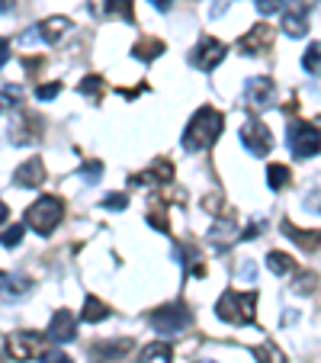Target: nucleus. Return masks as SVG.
<instances>
[{
  "label": "nucleus",
  "instance_id": "nucleus-1",
  "mask_svg": "<svg viewBox=\"0 0 321 363\" xmlns=\"http://www.w3.org/2000/svg\"><path fill=\"white\" fill-rule=\"evenodd\" d=\"M222 125L225 119L215 106H199L184 129V151H205L209 145H215V138L222 135Z\"/></svg>",
  "mask_w": 321,
  "mask_h": 363
},
{
  "label": "nucleus",
  "instance_id": "nucleus-2",
  "mask_svg": "<svg viewBox=\"0 0 321 363\" xmlns=\"http://www.w3.org/2000/svg\"><path fill=\"white\" fill-rule=\"evenodd\" d=\"M215 315L228 325H254L257 322V293H235L225 289L215 302Z\"/></svg>",
  "mask_w": 321,
  "mask_h": 363
},
{
  "label": "nucleus",
  "instance_id": "nucleus-3",
  "mask_svg": "<svg viewBox=\"0 0 321 363\" xmlns=\"http://www.w3.org/2000/svg\"><path fill=\"white\" fill-rule=\"evenodd\" d=\"M62 219H64V203L62 199L58 196H39L26 209V222H23V225L33 228L35 235H52Z\"/></svg>",
  "mask_w": 321,
  "mask_h": 363
},
{
  "label": "nucleus",
  "instance_id": "nucleus-4",
  "mask_svg": "<svg viewBox=\"0 0 321 363\" xmlns=\"http://www.w3.org/2000/svg\"><path fill=\"white\" fill-rule=\"evenodd\" d=\"M286 145L295 158H315L321 151V132L305 119H293L286 132Z\"/></svg>",
  "mask_w": 321,
  "mask_h": 363
},
{
  "label": "nucleus",
  "instance_id": "nucleus-5",
  "mask_svg": "<svg viewBox=\"0 0 321 363\" xmlns=\"http://www.w3.org/2000/svg\"><path fill=\"white\" fill-rule=\"evenodd\" d=\"M151 328L157 331V335H180L184 328H190V322H193V315L186 312V306H180V302H171V306H161V308H154L151 312Z\"/></svg>",
  "mask_w": 321,
  "mask_h": 363
},
{
  "label": "nucleus",
  "instance_id": "nucleus-6",
  "mask_svg": "<svg viewBox=\"0 0 321 363\" xmlns=\"http://www.w3.org/2000/svg\"><path fill=\"white\" fill-rule=\"evenodd\" d=\"M45 344L48 337H42L39 331H16L7 337V354L13 360H33V357H45Z\"/></svg>",
  "mask_w": 321,
  "mask_h": 363
},
{
  "label": "nucleus",
  "instance_id": "nucleus-7",
  "mask_svg": "<svg viewBox=\"0 0 321 363\" xmlns=\"http://www.w3.org/2000/svg\"><path fill=\"white\" fill-rule=\"evenodd\" d=\"M228 55V45L219 39H212V35H205V39H199V45L193 48V55H190V65L199 71H212V68H219L222 62H225Z\"/></svg>",
  "mask_w": 321,
  "mask_h": 363
},
{
  "label": "nucleus",
  "instance_id": "nucleus-8",
  "mask_svg": "<svg viewBox=\"0 0 321 363\" xmlns=\"http://www.w3.org/2000/svg\"><path fill=\"white\" fill-rule=\"evenodd\" d=\"M241 145L251 151L254 158H264V155H270V148H274V135H270V129H266L264 123L251 119V123H244V129H241Z\"/></svg>",
  "mask_w": 321,
  "mask_h": 363
},
{
  "label": "nucleus",
  "instance_id": "nucleus-9",
  "mask_svg": "<svg viewBox=\"0 0 321 363\" xmlns=\"http://www.w3.org/2000/svg\"><path fill=\"white\" fill-rule=\"evenodd\" d=\"M274 96H276V87L270 77H251L244 84V100L251 103L254 110H270L274 106Z\"/></svg>",
  "mask_w": 321,
  "mask_h": 363
},
{
  "label": "nucleus",
  "instance_id": "nucleus-10",
  "mask_svg": "<svg viewBox=\"0 0 321 363\" xmlns=\"http://www.w3.org/2000/svg\"><path fill=\"white\" fill-rule=\"evenodd\" d=\"M77 337V318L74 312H68V308H58L55 315H52V322H48V341L55 344H68Z\"/></svg>",
  "mask_w": 321,
  "mask_h": 363
},
{
  "label": "nucleus",
  "instance_id": "nucleus-11",
  "mask_svg": "<svg viewBox=\"0 0 321 363\" xmlns=\"http://www.w3.org/2000/svg\"><path fill=\"white\" fill-rule=\"evenodd\" d=\"M270 42H274V29L266 26V23H260V26L247 29V33L238 39V52L241 55H260V52L270 48Z\"/></svg>",
  "mask_w": 321,
  "mask_h": 363
},
{
  "label": "nucleus",
  "instance_id": "nucleus-12",
  "mask_svg": "<svg viewBox=\"0 0 321 363\" xmlns=\"http://www.w3.org/2000/svg\"><path fill=\"white\" fill-rule=\"evenodd\" d=\"M132 184H138V186H148V184H171L174 180V164L167 158H157L154 164L148 167V171H142V174H132Z\"/></svg>",
  "mask_w": 321,
  "mask_h": 363
},
{
  "label": "nucleus",
  "instance_id": "nucleus-13",
  "mask_svg": "<svg viewBox=\"0 0 321 363\" xmlns=\"http://www.w3.org/2000/svg\"><path fill=\"white\" fill-rule=\"evenodd\" d=\"M132 337H116V341H103V344H96L94 350H90V354L96 357V360H106V363H123L125 357H129V350H132Z\"/></svg>",
  "mask_w": 321,
  "mask_h": 363
},
{
  "label": "nucleus",
  "instance_id": "nucleus-14",
  "mask_svg": "<svg viewBox=\"0 0 321 363\" xmlns=\"http://www.w3.org/2000/svg\"><path fill=\"white\" fill-rule=\"evenodd\" d=\"M283 29H286L293 39L305 35V29H308V7L302 4V0H295L289 10H283Z\"/></svg>",
  "mask_w": 321,
  "mask_h": 363
},
{
  "label": "nucleus",
  "instance_id": "nucleus-15",
  "mask_svg": "<svg viewBox=\"0 0 321 363\" xmlns=\"http://www.w3.org/2000/svg\"><path fill=\"white\" fill-rule=\"evenodd\" d=\"M39 39L48 42V45H58V42L64 39V35L71 33V20L68 16H48L45 23H39Z\"/></svg>",
  "mask_w": 321,
  "mask_h": 363
},
{
  "label": "nucleus",
  "instance_id": "nucleus-16",
  "mask_svg": "<svg viewBox=\"0 0 321 363\" xmlns=\"http://www.w3.org/2000/svg\"><path fill=\"white\" fill-rule=\"evenodd\" d=\"M13 184L16 186H39V184H45V164H42L39 158H26V164L16 167Z\"/></svg>",
  "mask_w": 321,
  "mask_h": 363
},
{
  "label": "nucleus",
  "instance_id": "nucleus-17",
  "mask_svg": "<svg viewBox=\"0 0 321 363\" xmlns=\"http://www.w3.org/2000/svg\"><path fill=\"white\" fill-rule=\"evenodd\" d=\"M283 235H286L289 241H295V245L302 247V251H315V247L321 245V235L318 232H305V228H295L289 219H283Z\"/></svg>",
  "mask_w": 321,
  "mask_h": 363
},
{
  "label": "nucleus",
  "instance_id": "nucleus-18",
  "mask_svg": "<svg viewBox=\"0 0 321 363\" xmlns=\"http://www.w3.org/2000/svg\"><path fill=\"white\" fill-rule=\"evenodd\" d=\"M235 235H238V228H235V219H232V216H228V219H219L215 225L209 228V241L219 247V251H225V247L232 245Z\"/></svg>",
  "mask_w": 321,
  "mask_h": 363
},
{
  "label": "nucleus",
  "instance_id": "nucleus-19",
  "mask_svg": "<svg viewBox=\"0 0 321 363\" xmlns=\"http://www.w3.org/2000/svg\"><path fill=\"white\" fill-rule=\"evenodd\" d=\"M132 55L138 58V62H154L157 55H164V42L161 39H138L135 45H132Z\"/></svg>",
  "mask_w": 321,
  "mask_h": 363
},
{
  "label": "nucleus",
  "instance_id": "nucleus-20",
  "mask_svg": "<svg viewBox=\"0 0 321 363\" xmlns=\"http://www.w3.org/2000/svg\"><path fill=\"white\" fill-rule=\"evenodd\" d=\"M174 357V347L167 341H154L142 350V363H171Z\"/></svg>",
  "mask_w": 321,
  "mask_h": 363
},
{
  "label": "nucleus",
  "instance_id": "nucleus-21",
  "mask_svg": "<svg viewBox=\"0 0 321 363\" xmlns=\"http://www.w3.org/2000/svg\"><path fill=\"white\" fill-rule=\"evenodd\" d=\"M103 16H119V20H125V23H135L132 0H103Z\"/></svg>",
  "mask_w": 321,
  "mask_h": 363
},
{
  "label": "nucleus",
  "instance_id": "nucleus-22",
  "mask_svg": "<svg viewBox=\"0 0 321 363\" xmlns=\"http://www.w3.org/2000/svg\"><path fill=\"white\" fill-rule=\"evenodd\" d=\"M266 267L274 270L276 277H289V274H295V261L289 257V254H283V251H270V254H266Z\"/></svg>",
  "mask_w": 321,
  "mask_h": 363
},
{
  "label": "nucleus",
  "instance_id": "nucleus-23",
  "mask_svg": "<svg viewBox=\"0 0 321 363\" xmlns=\"http://www.w3.org/2000/svg\"><path fill=\"white\" fill-rule=\"evenodd\" d=\"M254 360H257V363H286V354H283V350L276 347L270 337H266L260 347H254Z\"/></svg>",
  "mask_w": 321,
  "mask_h": 363
},
{
  "label": "nucleus",
  "instance_id": "nucleus-24",
  "mask_svg": "<svg viewBox=\"0 0 321 363\" xmlns=\"http://www.w3.org/2000/svg\"><path fill=\"white\" fill-rule=\"evenodd\" d=\"M106 315H110V308H106V302H100L96 296H87V299H84V312H81L84 322H103Z\"/></svg>",
  "mask_w": 321,
  "mask_h": 363
},
{
  "label": "nucleus",
  "instance_id": "nucleus-25",
  "mask_svg": "<svg viewBox=\"0 0 321 363\" xmlns=\"http://www.w3.org/2000/svg\"><path fill=\"white\" fill-rule=\"evenodd\" d=\"M289 180H293L289 167H283V164L266 167V184H270V190H283V186H289Z\"/></svg>",
  "mask_w": 321,
  "mask_h": 363
},
{
  "label": "nucleus",
  "instance_id": "nucleus-26",
  "mask_svg": "<svg viewBox=\"0 0 321 363\" xmlns=\"http://www.w3.org/2000/svg\"><path fill=\"white\" fill-rule=\"evenodd\" d=\"M302 68H305L308 74L321 77V42H312V45H308V52L302 55Z\"/></svg>",
  "mask_w": 321,
  "mask_h": 363
},
{
  "label": "nucleus",
  "instance_id": "nucleus-27",
  "mask_svg": "<svg viewBox=\"0 0 321 363\" xmlns=\"http://www.w3.org/2000/svg\"><path fill=\"white\" fill-rule=\"evenodd\" d=\"M29 289V280L26 277H10V274H0V293L7 296H20Z\"/></svg>",
  "mask_w": 321,
  "mask_h": 363
},
{
  "label": "nucleus",
  "instance_id": "nucleus-28",
  "mask_svg": "<svg viewBox=\"0 0 321 363\" xmlns=\"http://www.w3.org/2000/svg\"><path fill=\"white\" fill-rule=\"evenodd\" d=\"M103 90H106V84H103L100 74H87V77L81 81V94H87L90 100H100Z\"/></svg>",
  "mask_w": 321,
  "mask_h": 363
},
{
  "label": "nucleus",
  "instance_id": "nucleus-29",
  "mask_svg": "<svg viewBox=\"0 0 321 363\" xmlns=\"http://www.w3.org/2000/svg\"><path fill=\"white\" fill-rule=\"evenodd\" d=\"M148 225H154L161 235H171V222H167V209H164V206H151Z\"/></svg>",
  "mask_w": 321,
  "mask_h": 363
},
{
  "label": "nucleus",
  "instance_id": "nucleus-30",
  "mask_svg": "<svg viewBox=\"0 0 321 363\" xmlns=\"http://www.w3.org/2000/svg\"><path fill=\"white\" fill-rule=\"evenodd\" d=\"M23 232H26V225H10L0 232V245L4 247H16L23 241Z\"/></svg>",
  "mask_w": 321,
  "mask_h": 363
},
{
  "label": "nucleus",
  "instance_id": "nucleus-31",
  "mask_svg": "<svg viewBox=\"0 0 321 363\" xmlns=\"http://www.w3.org/2000/svg\"><path fill=\"white\" fill-rule=\"evenodd\" d=\"M20 96H23V90L16 87V84H7V87L0 90V106H4V110H7V106H16Z\"/></svg>",
  "mask_w": 321,
  "mask_h": 363
},
{
  "label": "nucleus",
  "instance_id": "nucleus-32",
  "mask_svg": "<svg viewBox=\"0 0 321 363\" xmlns=\"http://www.w3.org/2000/svg\"><path fill=\"white\" fill-rule=\"evenodd\" d=\"M77 174H81L87 184H96V177L103 174V161H87V164H81V171Z\"/></svg>",
  "mask_w": 321,
  "mask_h": 363
},
{
  "label": "nucleus",
  "instance_id": "nucleus-33",
  "mask_svg": "<svg viewBox=\"0 0 321 363\" xmlns=\"http://www.w3.org/2000/svg\"><path fill=\"white\" fill-rule=\"evenodd\" d=\"M315 283H318V277H315V274H299V277H295V283H293V289H295V293H312Z\"/></svg>",
  "mask_w": 321,
  "mask_h": 363
},
{
  "label": "nucleus",
  "instance_id": "nucleus-34",
  "mask_svg": "<svg viewBox=\"0 0 321 363\" xmlns=\"http://www.w3.org/2000/svg\"><path fill=\"white\" fill-rule=\"evenodd\" d=\"M129 206V196L125 193H110V196H103V209H125Z\"/></svg>",
  "mask_w": 321,
  "mask_h": 363
},
{
  "label": "nucleus",
  "instance_id": "nucleus-35",
  "mask_svg": "<svg viewBox=\"0 0 321 363\" xmlns=\"http://www.w3.org/2000/svg\"><path fill=\"white\" fill-rule=\"evenodd\" d=\"M58 94H62V84H42V87L35 90V96H39V100H55Z\"/></svg>",
  "mask_w": 321,
  "mask_h": 363
},
{
  "label": "nucleus",
  "instance_id": "nucleus-36",
  "mask_svg": "<svg viewBox=\"0 0 321 363\" xmlns=\"http://www.w3.org/2000/svg\"><path fill=\"white\" fill-rule=\"evenodd\" d=\"M283 7V0H257V10L260 13H276Z\"/></svg>",
  "mask_w": 321,
  "mask_h": 363
},
{
  "label": "nucleus",
  "instance_id": "nucleus-37",
  "mask_svg": "<svg viewBox=\"0 0 321 363\" xmlns=\"http://www.w3.org/2000/svg\"><path fill=\"white\" fill-rule=\"evenodd\" d=\"M260 232H264V222H251V225H247V232L241 235V238H244V241H251V238H260Z\"/></svg>",
  "mask_w": 321,
  "mask_h": 363
},
{
  "label": "nucleus",
  "instance_id": "nucleus-38",
  "mask_svg": "<svg viewBox=\"0 0 321 363\" xmlns=\"http://www.w3.org/2000/svg\"><path fill=\"white\" fill-rule=\"evenodd\" d=\"M45 363H74L68 354H62V350H52V354H45Z\"/></svg>",
  "mask_w": 321,
  "mask_h": 363
},
{
  "label": "nucleus",
  "instance_id": "nucleus-39",
  "mask_svg": "<svg viewBox=\"0 0 321 363\" xmlns=\"http://www.w3.org/2000/svg\"><path fill=\"white\" fill-rule=\"evenodd\" d=\"M254 277H257V270H254V264H251V261H247V264H244V267H241V280H247V283H251V280H254Z\"/></svg>",
  "mask_w": 321,
  "mask_h": 363
},
{
  "label": "nucleus",
  "instance_id": "nucleus-40",
  "mask_svg": "<svg viewBox=\"0 0 321 363\" xmlns=\"http://www.w3.org/2000/svg\"><path fill=\"white\" fill-rule=\"evenodd\" d=\"M7 55H10V45H7V39H0V68L7 65Z\"/></svg>",
  "mask_w": 321,
  "mask_h": 363
},
{
  "label": "nucleus",
  "instance_id": "nucleus-41",
  "mask_svg": "<svg viewBox=\"0 0 321 363\" xmlns=\"http://www.w3.org/2000/svg\"><path fill=\"white\" fill-rule=\"evenodd\" d=\"M151 4H154V7L161 10V13H167V10H171V4H174V0H151Z\"/></svg>",
  "mask_w": 321,
  "mask_h": 363
},
{
  "label": "nucleus",
  "instance_id": "nucleus-42",
  "mask_svg": "<svg viewBox=\"0 0 321 363\" xmlns=\"http://www.w3.org/2000/svg\"><path fill=\"white\" fill-rule=\"evenodd\" d=\"M13 4H16V0H0V13H10V10H13Z\"/></svg>",
  "mask_w": 321,
  "mask_h": 363
},
{
  "label": "nucleus",
  "instance_id": "nucleus-43",
  "mask_svg": "<svg viewBox=\"0 0 321 363\" xmlns=\"http://www.w3.org/2000/svg\"><path fill=\"white\" fill-rule=\"evenodd\" d=\"M4 222H7V203L0 199V225H4Z\"/></svg>",
  "mask_w": 321,
  "mask_h": 363
},
{
  "label": "nucleus",
  "instance_id": "nucleus-44",
  "mask_svg": "<svg viewBox=\"0 0 321 363\" xmlns=\"http://www.w3.org/2000/svg\"><path fill=\"white\" fill-rule=\"evenodd\" d=\"M203 363H212V360H203Z\"/></svg>",
  "mask_w": 321,
  "mask_h": 363
}]
</instances>
